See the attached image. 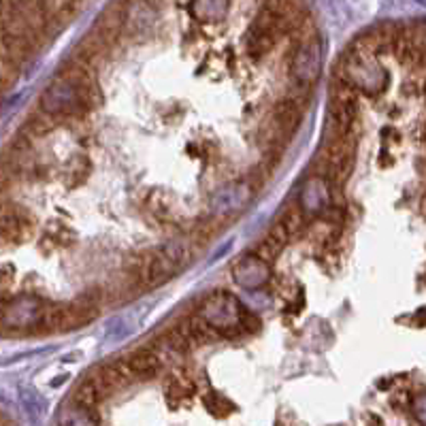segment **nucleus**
Segmentation results:
<instances>
[{
    "mask_svg": "<svg viewBox=\"0 0 426 426\" xmlns=\"http://www.w3.org/2000/svg\"><path fill=\"white\" fill-rule=\"evenodd\" d=\"M273 113H275V122H277L279 131L286 133V135H292L298 128V124H301V119H303V105L298 103L294 96L281 98L275 105Z\"/></svg>",
    "mask_w": 426,
    "mask_h": 426,
    "instance_id": "39448f33",
    "label": "nucleus"
},
{
    "mask_svg": "<svg viewBox=\"0 0 426 426\" xmlns=\"http://www.w3.org/2000/svg\"><path fill=\"white\" fill-rule=\"evenodd\" d=\"M103 392H101V388L96 386V383L85 375V379L79 383L77 386V390H75V395H73V403L75 405H79V407H85V409H94L101 401H103Z\"/></svg>",
    "mask_w": 426,
    "mask_h": 426,
    "instance_id": "0eeeda50",
    "label": "nucleus"
},
{
    "mask_svg": "<svg viewBox=\"0 0 426 426\" xmlns=\"http://www.w3.org/2000/svg\"><path fill=\"white\" fill-rule=\"evenodd\" d=\"M75 11L68 3H0V101Z\"/></svg>",
    "mask_w": 426,
    "mask_h": 426,
    "instance_id": "f257e3e1",
    "label": "nucleus"
},
{
    "mask_svg": "<svg viewBox=\"0 0 426 426\" xmlns=\"http://www.w3.org/2000/svg\"><path fill=\"white\" fill-rule=\"evenodd\" d=\"M281 249H284V245L269 235L258 245H256V258H258L260 263H265V265H269V263H273L277 258Z\"/></svg>",
    "mask_w": 426,
    "mask_h": 426,
    "instance_id": "1a4fd4ad",
    "label": "nucleus"
},
{
    "mask_svg": "<svg viewBox=\"0 0 426 426\" xmlns=\"http://www.w3.org/2000/svg\"><path fill=\"white\" fill-rule=\"evenodd\" d=\"M96 424H98V418L94 409L79 407L73 401L60 411V426H96Z\"/></svg>",
    "mask_w": 426,
    "mask_h": 426,
    "instance_id": "423d86ee",
    "label": "nucleus"
},
{
    "mask_svg": "<svg viewBox=\"0 0 426 426\" xmlns=\"http://www.w3.org/2000/svg\"><path fill=\"white\" fill-rule=\"evenodd\" d=\"M279 226L288 233V237H296L301 235V230L305 228V218H303V211L298 207H290L286 209V213L279 220Z\"/></svg>",
    "mask_w": 426,
    "mask_h": 426,
    "instance_id": "6e6552de",
    "label": "nucleus"
},
{
    "mask_svg": "<svg viewBox=\"0 0 426 426\" xmlns=\"http://www.w3.org/2000/svg\"><path fill=\"white\" fill-rule=\"evenodd\" d=\"M88 377L96 383L105 397L119 390V388H124V386H128V383L135 379V375H133L131 367H128L126 358H117V360H111L107 365H101L94 371H90Z\"/></svg>",
    "mask_w": 426,
    "mask_h": 426,
    "instance_id": "f03ea898",
    "label": "nucleus"
},
{
    "mask_svg": "<svg viewBox=\"0 0 426 426\" xmlns=\"http://www.w3.org/2000/svg\"><path fill=\"white\" fill-rule=\"evenodd\" d=\"M320 66V52H318V43L309 41L305 45L298 47L292 64V75L294 79L301 83V88H309V83L316 79Z\"/></svg>",
    "mask_w": 426,
    "mask_h": 426,
    "instance_id": "7ed1b4c3",
    "label": "nucleus"
},
{
    "mask_svg": "<svg viewBox=\"0 0 426 426\" xmlns=\"http://www.w3.org/2000/svg\"><path fill=\"white\" fill-rule=\"evenodd\" d=\"M126 362H128V367H131L135 379H152L162 369V360L152 348H143V350L133 352L126 358Z\"/></svg>",
    "mask_w": 426,
    "mask_h": 426,
    "instance_id": "20e7f679",
    "label": "nucleus"
}]
</instances>
